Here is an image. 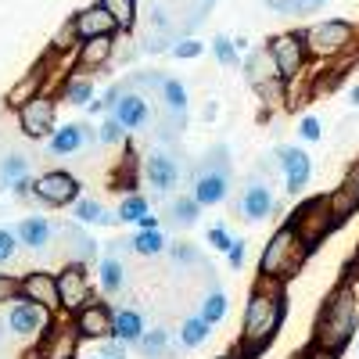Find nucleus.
Wrapping results in <instances>:
<instances>
[{
	"instance_id": "nucleus-46",
	"label": "nucleus",
	"mask_w": 359,
	"mask_h": 359,
	"mask_svg": "<svg viewBox=\"0 0 359 359\" xmlns=\"http://www.w3.org/2000/svg\"><path fill=\"white\" fill-rule=\"evenodd\" d=\"M18 245H22V241H18L15 230H0V262L15 259V248H18Z\"/></svg>"
},
{
	"instance_id": "nucleus-37",
	"label": "nucleus",
	"mask_w": 359,
	"mask_h": 359,
	"mask_svg": "<svg viewBox=\"0 0 359 359\" xmlns=\"http://www.w3.org/2000/svg\"><path fill=\"white\" fill-rule=\"evenodd\" d=\"M97 4L118 22V29H133V22H137V0H97Z\"/></svg>"
},
{
	"instance_id": "nucleus-44",
	"label": "nucleus",
	"mask_w": 359,
	"mask_h": 359,
	"mask_svg": "<svg viewBox=\"0 0 359 359\" xmlns=\"http://www.w3.org/2000/svg\"><path fill=\"white\" fill-rule=\"evenodd\" d=\"M298 137H302V140H309V144H316V140L323 137V126H320V118H316V115H306L302 123H298Z\"/></svg>"
},
{
	"instance_id": "nucleus-13",
	"label": "nucleus",
	"mask_w": 359,
	"mask_h": 359,
	"mask_svg": "<svg viewBox=\"0 0 359 359\" xmlns=\"http://www.w3.org/2000/svg\"><path fill=\"white\" fill-rule=\"evenodd\" d=\"M22 298H25V302L43 306L47 313L62 309V291H57V277H54V273H43V269H33V273H25V277H22Z\"/></svg>"
},
{
	"instance_id": "nucleus-18",
	"label": "nucleus",
	"mask_w": 359,
	"mask_h": 359,
	"mask_svg": "<svg viewBox=\"0 0 359 359\" xmlns=\"http://www.w3.org/2000/svg\"><path fill=\"white\" fill-rule=\"evenodd\" d=\"M47 309L43 306H36V302H15L11 306V313H8V331L15 334V338H33V334H40V327L47 323Z\"/></svg>"
},
{
	"instance_id": "nucleus-39",
	"label": "nucleus",
	"mask_w": 359,
	"mask_h": 359,
	"mask_svg": "<svg viewBox=\"0 0 359 359\" xmlns=\"http://www.w3.org/2000/svg\"><path fill=\"white\" fill-rule=\"evenodd\" d=\"M147 216V198L144 194H126L123 205H118V219L123 223H140Z\"/></svg>"
},
{
	"instance_id": "nucleus-17",
	"label": "nucleus",
	"mask_w": 359,
	"mask_h": 359,
	"mask_svg": "<svg viewBox=\"0 0 359 359\" xmlns=\"http://www.w3.org/2000/svg\"><path fill=\"white\" fill-rule=\"evenodd\" d=\"M111 115L123 123V130H144L147 123H151V97H144V94H137V90L126 86V94L118 97Z\"/></svg>"
},
{
	"instance_id": "nucleus-15",
	"label": "nucleus",
	"mask_w": 359,
	"mask_h": 359,
	"mask_svg": "<svg viewBox=\"0 0 359 359\" xmlns=\"http://www.w3.org/2000/svg\"><path fill=\"white\" fill-rule=\"evenodd\" d=\"M76 331H79L83 338L104 341V338H111V331H115V313H111L104 302H86V306L76 313Z\"/></svg>"
},
{
	"instance_id": "nucleus-48",
	"label": "nucleus",
	"mask_w": 359,
	"mask_h": 359,
	"mask_svg": "<svg viewBox=\"0 0 359 359\" xmlns=\"http://www.w3.org/2000/svg\"><path fill=\"white\" fill-rule=\"evenodd\" d=\"M201 50H205V43H198V40H191V36L172 43V57H198Z\"/></svg>"
},
{
	"instance_id": "nucleus-45",
	"label": "nucleus",
	"mask_w": 359,
	"mask_h": 359,
	"mask_svg": "<svg viewBox=\"0 0 359 359\" xmlns=\"http://www.w3.org/2000/svg\"><path fill=\"white\" fill-rule=\"evenodd\" d=\"M130 345L126 341H118V338H104L101 341V359H126Z\"/></svg>"
},
{
	"instance_id": "nucleus-49",
	"label": "nucleus",
	"mask_w": 359,
	"mask_h": 359,
	"mask_svg": "<svg viewBox=\"0 0 359 359\" xmlns=\"http://www.w3.org/2000/svg\"><path fill=\"white\" fill-rule=\"evenodd\" d=\"M169 252H172V259H176V262H194V266H205L201 252H194L191 245H172Z\"/></svg>"
},
{
	"instance_id": "nucleus-10",
	"label": "nucleus",
	"mask_w": 359,
	"mask_h": 359,
	"mask_svg": "<svg viewBox=\"0 0 359 359\" xmlns=\"http://www.w3.org/2000/svg\"><path fill=\"white\" fill-rule=\"evenodd\" d=\"M57 291H62V309L79 313L90 298V273H86V262H65V269L57 273Z\"/></svg>"
},
{
	"instance_id": "nucleus-4",
	"label": "nucleus",
	"mask_w": 359,
	"mask_h": 359,
	"mask_svg": "<svg viewBox=\"0 0 359 359\" xmlns=\"http://www.w3.org/2000/svg\"><path fill=\"white\" fill-rule=\"evenodd\" d=\"M201 208L205 205H219L226 201L230 194V158H226V147H212L201 162H198V172H194V191H191Z\"/></svg>"
},
{
	"instance_id": "nucleus-22",
	"label": "nucleus",
	"mask_w": 359,
	"mask_h": 359,
	"mask_svg": "<svg viewBox=\"0 0 359 359\" xmlns=\"http://www.w3.org/2000/svg\"><path fill=\"white\" fill-rule=\"evenodd\" d=\"M245 76H248V83H252L255 90H262V86H269V83H277V79H280V69H277L273 50H269V47L252 50V54L245 57Z\"/></svg>"
},
{
	"instance_id": "nucleus-36",
	"label": "nucleus",
	"mask_w": 359,
	"mask_h": 359,
	"mask_svg": "<svg viewBox=\"0 0 359 359\" xmlns=\"http://www.w3.org/2000/svg\"><path fill=\"white\" fill-rule=\"evenodd\" d=\"M130 245H133L137 255H162V252L169 248V241H165L162 230H140Z\"/></svg>"
},
{
	"instance_id": "nucleus-38",
	"label": "nucleus",
	"mask_w": 359,
	"mask_h": 359,
	"mask_svg": "<svg viewBox=\"0 0 359 359\" xmlns=\"http://www.w3.org/2000/svg\"><path fill=\"white\" fill-rule=\"evenodd\" d=\"M201 316H205L208 323H212V327L226 316V294H223L219 287H212V291L205 294V302H201Z\"/></svg>"
},
{
	"instance_id": "nucleus-19",
	"label": "nucleus",
	"mask_w": 359,
	"mask_h": 359,
	"mask_svg": "<svg viewBox=\"0 0 359 359\" xmlns=\"http://www.w3.org/2000/svg\"><path fill=\"white\" fill-rule=\"evenodd\" d=\"M90 140H94V133H90L86 123H69V126H57L54 130V137L47 140V147H50V155H57V158H72V155L83 151Z\"/></svg>"
},
{
	"instance_id": "nucleus-26",
	"label": "nucleus",
	"mask_w": 359,
	"mask_h": 359,
	"mask_svg": "<svg viewBox=\"0 0 359 359\" xmlns=\"http://www.w3.org/2000/svg\"><path fill=\"white\" fill-rule=\"evenodd\" d=\"M111 50H115V36L83 40V43H79V65H83V69H101V65H108Z\"/></svg>"
},
{
	"instance_id": "nucleus-16",
	"label": "nucleus",
	"mask_w": 359,
	"mask_h": 359,
	"mask_svg": "<svg viewBox=\"0 0 359 359\" xmlns=\"http://www.w3.org/2000/svg\"><path fill=\"white\" fill-rule=\"evenodd\" d=\"M327 198H331V212H334L338 223H345V219H352L359 212V162L345 172V180Z\"/></svg>"
},
{
	"instance_id": "nucleus-34",
	"label": "nucleus",
	"mask_w": 359,
	"mask_h": 359,
	"mask_svg": "<svg viewBox=\"0 0 359 359\" xmlns=\"http://www.w3.org/2000/svg\"><path fill=\"white\" fill-rule=\"evenodd\" d=\"M208 334H212V323H208L205 316H187L184 327H180V345H184V348H198Z\"/></svg>"
},
{
	"instance_id": "nucleus-43",
	"label": "nucleus",
	"mask_w": 359,
	"mask_h": 359,
	"mask_svg": "<svg viewBox=\"0 0 359 359\" xmlns=\"http://www.w3.org/2000/svg\"><path fill=\"white\" fill-rule=\"evenodd\" d=\"M208 245H212L216 252H230V248H233V237H230L226 226L216 223V226H208Z\"/></svg>"
},
{
	"instance_id": "nucleus-11",
	"label": "nucleus",
	"mask_w": 359,
	"mask_h": 359,
	"mask_svg": "<svg viewBox=\"0 0 359 359\" xmlns=\"http://www.w3.org/2000/svg\"><path fill=\"white\" fill-rule=\"evenodd\" d=\"M54 111H57V104L47 97V94H40L36 101H29L25 108H18V126H22V133L25 137H33V140H43V137H54Z\"/></svg>"
},
{
	"instance_id": "nucleus-1",
	"label": "nucleus",
	"mask_w": 359,
	"mask_h": 359,
	"mask_svg": "<svg viewBox=\"0 0 359 359\" xmlns=\"http://www.w3.org/2000/svg\"><path fill=\"white\" fill-rule=\"evenodd\" d=\"M284 313H287V302H284L280 280L259 277L252 294H248L245 323H241V348H245V355H259L269 341L277 338L280 323H284Z\"/></svg>"
},
{
	"instance_id": "nucleus-27",
	"label": "nucleus",
	"mask_w": 359,
	"mask_h": 359,
	"mask_svg": "<svg viewBox=\"0 0 359 359\" xmlns=\"http://www.w3.org/2000/svg\"><path fill=\"white\" fill-rule=\"evenodd\" d=\"M111 338L126 341V345H137V341L144 338V316H140L137 309H118V313H115V331H111Z\"/></svg>"
},
{
	"instance_id": "nucleus-35",
	"label": "nucleus",
	"mask_w": 359,
	"mask_h": 359,
	"mask_svg": "<svg viewBox=\"0 0 359 359\" xmlns=\"http://www.w3.org/2000/svg\"><path fill=\"white\" fill-rule=\"evenodd\" d=\"M22 180H29V158L25 155H8L4 162H0V184L15 191Z\"/></svg>"
},
{
	"instance_id": "nucleus-54",
	"label": "nucleus",
	"mask_w": 359,
	"mask_h": 359,
	"mask_svg": "<svg viewBox=\"0 0 359 359\" xmlns=\"http://www.w3.org/2000/svg\"><path fill=\"white\" fill-rule=\"evenodd\" d=\"M306 359H334V355H331V352H323V348H316V345H313Z\"/></svg>"
},
{
	"instance_id": "nucleus-52",
	"label": "nucleus",
	"mask_w": 359,
	"mask_h": 359,
	"mask_svg": "<svg viewBox=\"0 0 359 359\" xmlns=\"http://www.w3.org/2000/svg\"><path fill=\"white\" fill-rule=\"evenodd\" d=\"M266 4L273 8V11H284V15H287V11H291V4H294V0H266Z\"/></svg>"
},
{
	"instance_id": "nucleus-23",
	"label": "nucleus",
	"mask_w": 359,
	"mask_h": 359,
	"mask_svg": "<svg viewBox=\"0 0 359 359\" xmlns=\"http://www.w3.org/2000/svg\"><path fill=\"white\" fill-rule=\"evenodd\" d=\"M115 29H118V22H115L101 4H94V8H86V11H79V15H76V33H79V40L115 36Z\"/></svg>"
},
{
	"instance_id": "nucleus-47",
	"label": "nucleus",
	"mask_w": 359,
	"mask_h": 359,
	"mask_svg": "<svg viewBox=\"0 0 359 359\" xmlns=\"http://www.w3.org/2000/svg\"><path fill=\"white\" fill-rule=\"evenodd\" d=\"M15 294H22V280L11 273H0V302H15Z\"/></svg>"
},
{
	"instance_id": "nucleus-32",
	"label": "nucleus",
	"mask_w": 359,
	"mask_h": 359,
	"mask_svg": "<svg viewBox=\"0 0 359 359\" xmlns=\"http://www.w3.org/2000/svg\"><path fill=\"white\" fill-rule=\"evenodd\" d=\"M198 216H201V201L191 194H180V198H172L169 201V223L172 226H194L198 223Z\"/></svg>"
},
{
	"instance_id": "nucleus-28",
	"label": "nucleus",
	"mask_w": 359,
	"mask_h": 359,
	"mask_svg": "<svg viewBox=\"0 0 359 359\" xmlns=\"http://www.w3.org/2000/svg\"><path fill=\"white\" fill-rule=\"evenodd\" d=\"M40 90H43V72H29V76H22V79L8 90V104H11V108H25L29 101L40 97Z\"/></svg>"
},
{
	"instance_id": "nucleus-57",
	"label": "nucleus",
	"mask_w": 359,
	"mask_h": 359,
	"mask_svg": "<svg viewBox=\"0 0 359 359\" xmlns=\"http://www.w3.org/2000/svg\"><path fill=\"white\" fill-rule=\"evenodd\" d=\"M97 359H101V355H97Z\"/></svg>"
},
{
	"instance_id": "nucleus-51",
	"label": "nucleus",
	"mask_w": 359,
	"mask_h": 359,
	"mask_svg": "<svg viewBox=\"0 0 359 359\" xmlns=\"http://www.w3.org/2000/svg\"><path fill=\"white\" fill-rule=\"evenodd\" d=\"M226 255H230V266H233V269H241V266H245V255H248V245H245V241H233V248H230Z\"/></svg>"
},
{
	"instance_id": "nucleus-3",
	"label": "nucleus",
	"mask_w": 359,
	"mask_h": 359,
	"mask_svg": "<svg viewBox=\"0 0 359 359\" xmlns=\"http://www.w3.org/2000/svg\"><path fill=\"white\" fill-rule=\"evenodd\" d=\"M309 259V245L302 241V233L294 230V223L287 219L273 237L269 245L262 248V259H259V277H273V280H287L294 277L302 262Z\"/></svg>"
},
{
	"instance_id": "nucleus-7",
	"label": "nucleus",
	"mask_w": 359,
	"mask_h": 359,
	"mask_svg": "<svg viewBox=\"0 0 359 359\" xmlns=\"http://www.w3.org/2000/svg\"><path fill=\"white\" fill-rule=\"evenodd\" d=\"M277 208V194H273V187L262 180V172H255L248 184L241 187V198H237V205H233V212L241 216L245 223H262L269 212Z\"/></svg>"
},
{
	"instance_id": "nucleus-50",
	"label": "nucleus",
	"mask_w": 359,
	"mask_h": 359,
	"mask_svg": "<svg viewBox=\"0 0 359 359\" xmlns=\"http://www.w3.org/2000/svg\"><path fill=\"white\" fill-rule=\"evenodd\" d=\"M323 4H327V0H294L287 15H313V11H320Z\"/></svg>"
},
{
	"instance_id": "nucleus-24",
	"label": "nucleus",
	"mask_w": 359,
	"mask_h": 359,
	"mask_svg": "<svg viewBox=\"0 0 359 359\" xmlns=\"http://www.w3.org/2000/svg\"><path fill=\"white\" fill-rule=\"evenodd\" d=\"M165 115L172 118V126H184L187 123V86L180 79H165L162 83V94H158Z\"/></svg>"
},
{
	"instance_id": "nucleus-2",
	"label": "nucleus",
	"mask_w": 359,
	"mask_h": 359,
	"mask_svg": "<svg viewBox=\"0 0 359 359\" xmlns=\"http://www.w3.org/2000/svg\"><path fill=\"white\" fill-rule=\"evenodd\" d=\"M355 327H359V298H355L352 284H341V287L323 302V309H320V316H316L313 345L323 348V352H331V355H338V352L352 341Z\"/></svg>"
},
{
	"instance_id": "nucleus-12",
	"label": "nucleus",
	"mask_w": 359,
	"mask_h": 359,
	"mask_svg": "<svg viewBox=\"0 0 359 359\" xmlns=\"http://www.w3.org/2000/svg\"><path fill=\"white\" fill-rule=\"evenodd\" d=\"M269 50H273V57H277L280 79H294L298 72H302L306 57H309L302 33H280V36H273V40H269Z\"/></svg>"
},
{
	"instance_id": "nucleus-33",
	"label": "nucleus",
	"mask_w": 359,
	"mask_h": 359,
	"mask_svg": "<svg viewBox=\"0 0 359 359\" xmlns=\"http://www.w3.org/2000/svg\"><path fill=\"white\" fill-rule=\"evenodd\" d=\"M62 97L69 101V104H90L94 101V79L90 76H69L65 79V86H62Z\"/></svg>"
},
{
	"instance_id": "nucleus-25",
	"label": "nucleus",
	"mask_w": 359,
	"mask_h": 359,
	"mask_svg": "<svg viewBox=\"0 0 359 359\" xmlns=\"http://www.w3.org/2000/svg\"><path fill=\"white\" fill-rule=\"evenodd\" d=\"M15 233H18V241H22L25 248L40 252V248H47V245H50V233H54V226H50L43 216H29V219H22V223L15 226Z\"/></svg>"
},
{
	"instance_id": "nucleus-31",
	"label": "nucleus",
	"mask_w": 359,
	"mask_h": 359,
	"mask_svg": "<svg viewBox=\"0 0 359 359\" xmlns=\"http://www.w3.org/2000/svg\"><path fill=\"white\" fill-rule=\"evenodd\" d=\"M72 216L79 219V223H86V226H111L118 216H111L108 208L101 205V201H94V198H79L76 201V208H72Z\"/></svg>"
},
{
	"instance_id": "nucleus-9",
	"label": "nucleus",
	"mask_w": 359,
	"mask_h": 359,
	"mask_svg": "<svg viewBox=\"0 0 359 359\" xmlns=\"http://www.w3.org/2000/svg\"><path fill=\"white\" fill-rule=\"evenodd\" d=\"M144 180L155 194H172V187L180 184V162H176V151L169 147H151V155L144 158Z\"/></svg>"
},
{
	"instance_id": "nucleus-29",
	"label": "nucleus",
	"mask_w": 359,
	"mask_h": 359,
	"mask_svg": "<svg viewBox=\"0 0 359 359\" xmlns=\"http://www.w3.org/2000/svg\"><path fill=\"white\" fill-rule=\"evenodd\" d=\"M144 359H169L172 355V338L165 327H155V331H144V338L137 341Z\"/></svg>"
},
{
	"instance_id": "nucleus-42",
	"label": "nucleus",
	"mask_w": 359,
	"mask_h": 359,
	"mask_svg": "<svg viewBox=\"0 0 359 359\" xmlns=\"http://www.w3.org/2000/svg\"><path fill=\"white\" fill-rule=\"evenodd\" d=\"M126 133H130V130H123V123H118L115 115H108L104 123H101V130H97V140H101V144H123Z\"/></svg>"
},
{
	"instance_id": "nucleus-6",
	"label": "nucleus",
	"mask_w": 359,
	"mask_h": 359,
	"mask_svg": "<svg viewBox=\"0 0 359 359\" xmlns=\"http://www.w3.org/2000/svg\"><path fill=\"white\" fill-rule=\"evenodd\" d=\"M291 223H294V230L302 233V241L309 245V252L323 241L327 233L331 230H338L341 223L334 219V212H331V198H313V201H306L302 208H298V212L291 216Z\"/></svg>"
},
{
	"instance_id": "nucleus-5",
	"label": "nucleus",
	"mask_w": 359,
	"mask_h": 359,
	"mask_svg": "<svg viewBox=\"0 0 359 359\" xmlns=\"http://www.w3.org/2000/svg\"><path fill=\"white\" fill-rule=\"evenodd\" d=\"M302 40H306V50L316 54V57H338V54L352 50L355 25L345 22V18H323V22H316V25L306 29Z\"/></svg>"
},
{
	"instance_id": "nucleus-53",
	"label": "nucleus",
	"mask_w": 359,
	"mask_h": 359,
	"mask_svg": "<svg viewBox=\"0 0 359 359\" xmlns=\"http://www.w3.org/2000/svg\"><path fill=\"white\" fill-rule=\"evenodd\" d=\"M140 230H162V226H158V216H151V212H147V216L140 219Z\"/></svg>"
},
{
	"instance_id": "nucleus-20",
	"label": "nucleus",
	"mask_w": 359,
	"mask_h": 359,
	"mask_svg": "<svg viewBox=\"0 0 359 359\" xmlns=\"http://www.w3.org/2000/svg\"><path fill=\"white\" fill-rule=\"evenodd\" d=\"M133 248L130 241H111V248L101 255V291L104 294H118L126 284V266H123V252Z\"/></svg>"
},
{
	"instance_id": "nucleus-14",
	"label": "nucleus",
	"mask_w": 359,
	"mask_h": 359,
	"mask_svg": "<svg viewBox=\"0 0 359 359\" xmlns=\"http://www.w3.org/2000/svg\"><path fill=\"white\" fill-rule=\"evenodd\" d=\"M277 162L284 169V184H287V194H302V187L309 184L313 176V162L302 147H277Z\"/></svg>"
},
{
	"instance_id": "nucleus-8",
	"label": "nucleus",
	"mask_w": 359,
	"mask_h": 359,
	"mask_svg": "<svg viewBox=\"0 0 359 359\" xmlns=\"http://www.w3.org/2000/svg\"><path fill=\"white\" fill-rule=\"evenodd\" d=\"M33 198L50 205V208H62V205H72L79 201V180L72 172H62V169H54V172H43L33 180Z\"/></svg>"
},
{
	"instance_id": "nucleus-40",
	"label": "nucleus",
	"mask_w": 359,
	"mask_h": 359,
	"mask_svg": "<svg viewBox=\"0 0 359 359\" xmlns=\"http://www.w3.org/2000/svg\"><path fill=\"white\" fill-rule=\"evenodd\" d=\"M76 40H79V33H76V18H69V22L54 33L50 50H54V54H65V50H72V43H76Z\"/></svg>"
},
{
	"instance_id": "nucleus-21",
	"label": "nucleus",
	"mask_w": 359,
	"mask_h": 359,
	"mask_svg": "<svg viewBox=\"0 0 359 359\" xmlns=\"http://www.w3.org/2000/svg\"><path fill=\"white\" fill-rule=\"evenodd\" d=\"M79 331H72V327H50V331L43 334L40 341V359H76V348H79Z\"/></svg>"
},
{
	"instance_id": "nucleus-56",
	"label": "nucleus",
	"mask_w": 359,
	"mask_h": 359,
	"mask_svg": "<svg viewBox=\"0 0 359 359\" xmlns=\"http://www.w3.org/2000/svg\"><path fill=\"white\" fill-rule=\"evenodd\" d=\"M216 359H230V355H216Z\"/></svg>"
},
{
	"instance_id": "nucleus-30",
	"label": "nucleus",
	"mask_w": 359,
	"mask_h": 359,
	"mask_svg": "<svg viewBox=\"0 0 359 359\" xmlns=\"http://www.w3.org/2000/svg\"><path fill=\"white\" fill-rule=\"evenodd\" d=\"M65 245H69V262H90L97 259V248H94V237L83 233L79 226H65Z\"/></svg>"
},
{
	"instance_id": "nucleus-55",
	"label": "nucleus",
	"mask_w": 359,
	"mask_h": 359,
	"mask_svg": "<svg viewBox=\"0 0 359 359\" xmlns=\"http://www.w3.org/2000/svg\"><path fill=\"white\" fill-rule=\"evenodd\" d=\"M352 104H359V86H352Z\"/></svg>"
},
{
	"instance_id": "nucleus-41",
	"label": "nucleus",
	"mask_w": 359,
	"mask_h": 359,
	"mask_svg": "<svg viewBox=\"0 0 359 359\" xmlns=\"http://www.w3.org/2000/svg\"><path fill=\"white\" fill-rule=\"evenodd\" d=\"M212 50H216V62L226 65V69H233L237 62H241V57H237V43H233L230 36H216V40H212Z\"/></svg>"
}]
</instances>
